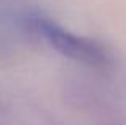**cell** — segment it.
Returning a JSON list of instances; mask_svg holds the SVG:
<instances>
[{"instance_id":"cell-1","label":"cell","mask_w":126,"mask_h":125,"mask_svg":"<svg viewBox=\"0 0 126 125\" xmlns=\"http://www.w3.org/2000/svg\"><path fill=\"white\" fill-rule=\"evenodd\" d=\"M37 34L42 42H46L58 53L70 60L93 67H107L110 62L107 51L101 43L67 31L42 13L37 19Z\"/></svg>"}]
</instances>
